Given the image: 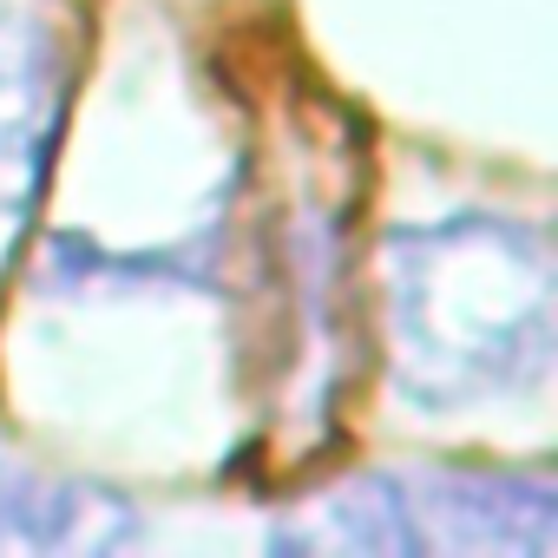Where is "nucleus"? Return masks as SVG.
<instances>
[{"instance_id":"1","label":"nucleus","mask_w":558,"mask_h":558,"mask_svg":"<svg viewBox=\"0 0 558 558\" xmlns=\"http://www.w3.org/2000/svg\"><path fill=\"white\" fill-rule=\"evenodd\" d=\"M381 342L414 408L532 395L558 349L551 243L493 210L401 223L381 243Z\"/></svg>"},{"instance_id":"2","label":"nucleus","mask_w":558,"mask_h":558,"mask_svg":"<svg viewBox=\"0 0 558 558\" xmlns=\"http://www.w3.org/2000/svg\"><path fill=\"white\" fill-rule=\"evenodd\" d=\"M414 551H519L551 558L558 486L525 466H414L401 473Z\"/></svg>"},{"instance_id":"3","label":"nucleus","mask_w":558,"mask_h":558,"mask_svg":"<svg viewBox=\"0 0 558 558\" xmlns=\"http://www.w3.org/2000/svg\"><path fill=\"white\" fill-rule=\"evenodd\" d=\"M66 80L60 34L21 0H0V217H21L53 171L73 99Z\"/></svg>"},{"instance_id":"4","label":"nucleus","mask_w":558,"mask_h":558,"mask_svg":"<svg viewBox=\"0 0 558 558\" xmlns=\"http://www.w3.org/2000/svg\"><path fill=\"white\" fill-rule=\"evenodd\" d=\"M138 538V512L66 473L0 460V551H119Z\"/></svg>"},{"instance_id":"5","label":"nucleus","mask_w":558,"mask_h":558,"mask_svg":"<svg viewBox=\"0 0 558 558\" xmlns=\"http://www.w3.org/2000/svg\"><path fill=\"white\" fill-rule=\"evenodd\" d=\"M276 551H414L401 473H349L269 532Z\"/></svg>"}]
</instances>
